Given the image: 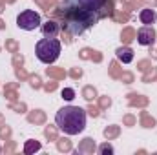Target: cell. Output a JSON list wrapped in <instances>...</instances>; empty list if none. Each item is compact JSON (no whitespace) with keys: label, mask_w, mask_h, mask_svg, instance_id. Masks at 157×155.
Listing matches in <instances>:
<instances>
[{"label":"cell","mask_w":157,"mask_h":155,"mask_svg":"<svg viewBox=\"0 0 157 155\" xmlns=\"http://www.w3.org/2000/svg\"><path fill=\"white\" fill-rule=\"evenodd\" d=\"M62 51V44L59 39H40L35 44V55L42 64H53Z\"/></svg>","instance_id":"3957f363"},{"label":"cell","mask_w":157,"mask_h":155,"mask_svg":"<svg viewBox=\"0 0 157 155\" xmlns=\"http://www.w3.org/2000/svg\"><path fill=\"white\" fill-rule=\"evenodd\" d=\"M17 26L20 29H24V31H33V29H37V28L42 26V18H40V15L37 11L26 9V11H22L17 17Z\"/></svg>","instance_id":"277c9868"},{"label":"cell","mask_w":157,"mask_h":155,"mask_svg":"<svg viewBox=\"0 0 157 155\" xmlns=\"http://www.w3.org/2000/svg\"><path fill=\"white\" fill-rule=\"evenodd\" d=\"M37 150H40V144H39V142H35V141H31V142H28V144H26V148H24V152H26V153H31V152H37Z\"/></svg>","instance_id":"9c48e42d"},{"label":"cell","mask_w":157,"mask_h":155,"mask_svg":"<svg viewBox=\"0 0 157 155\" xmlns=\"http://www.w3.org/2000/svg\"><path fill=\"white\" fill-rule=\"evenodd\" d=\"M99 152H101V153H113V148H112L110 144H102V146L99 148Z\"/></svg>","instance_id":"8fae6325"},{"label":"cell","mask_w":157,"mask_h":155,"mask_svg":"<svg viewBox=\"0 0 157 155\" xmlns=\"http://www.w3.org/2000/svg\"><path fill=\"white\" fill-rule=\"evenodd\" d=\"M106 15V0H64L59 6L60 28L73 35H84Z\"/></svg>","instance_id":"6da1fadb"},{"label":"cell","mask_w":157,"mask_h":155,"mask_svg":"<svg viewBox=\"0 0 157 155\" xmlns=\"http://www.w3.org/2000/svg\"><path fill=\"white\" fill-rule=\"evenodd\" d=\"M40 29H42V35L46 39H57V35L60 33V24L55 20H48L40 26Z\"/></svg>","instance_id":"8992f818"},{"label":"cell","mask_w":157,"mask_h":155,"mask_svg":"<svg viewBox=\"0 0 157 155\" xmlns=\"http://www.w3.org/2000/svg\"><path fill=\"white\" fill-rule=\"evenodd\" d=\"M139 20L144 26H154L155 20H157V13L154 9H150V7H144V9L139 11Z\"/></svg>","instance_id":"52a82bcc"},{"label":"cell","mask_w":157,"mask_h":155,"mask_svg":"<svg viewBox=\"0 0 157 155\" xmlns=\"http://www.w3.org/2000/svg\"><path fill=\"white\" fill-rule=\"evenodd\" d=\"M73 95H75V91H73V89H70V88L62 89V97H64L66 100H71V99H73Z\"/></svg>","instance_id":"30bf717a"},{"label":"cell","mask_w":157,"mask_h":155,"mask_svg":"<svg viewBox=\"0 0 157 155\" xmlns=\"http://www.w3.org/2000/svg\"><path fill=\"white\" fill-rule=\"evenodd\" d=\"M55 124L66 135H78L86 128V112L78 106H64L57 112Z\"/></svg>","instance_id":"7a4b0ae2"},{"label":"cell","mask_w":157,"mask_h":155,"mask_svg":"<svg viewBox=\"0 0 157 155\" xmlns=\"http://www.w3.org/2000/svg\"><path fill=\"white\" fill-rule=\"evenodd\" d=\"M155 29H154V26H143L139 31H137V42L141 44V46H152V44H155Z\"/></svg>","instance_id":"5b68a950"},{"label":"cell","mask_w":157,"mask_h":155,"mask_svg":"<svg viewBox=\"0 0 157 155\" xmlns=\"http://www.w3.org/2000/svg\"><path fill=\"white\" fill-rule=\"evenodd\" d=\"M115 55H117V59L122 62V64H130V62L133 60V49L128 47V46H121V47H117Z\"/></svg>","instance_id":"ba28073f"}]
</instances>
